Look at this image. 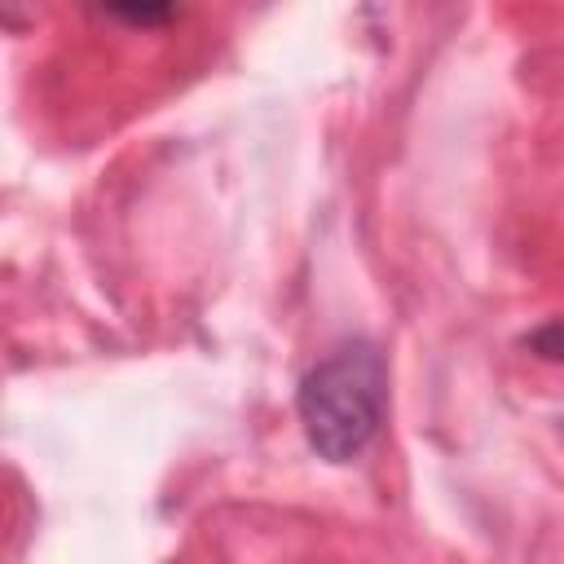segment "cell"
I'll use <instances>...</instances> for the list:
<instances>
[{"label": "cell", "instance_id": "cell-1", "mask_svg": "<svg viewBox=\"0 0 564 564\" xmlns=\"http://www.w3.org/2000/svg\"><path fill=\"white\" fill-rule=\"evenodd\" d=\"M388 410V361L370 339L330 348L295 392L300 427L317 458L352 463L383 423Z\"/></svg>", "mask_w": 564, "mask_h": 564}, {"label": "cell", "instance_id": "cell-3", "mask_svg": "<svg viewBox=\"0 0 564 564\" xmlns=\"http://www.w3.org/2000/svg\"><path fill=\"white\" fill-rule=\"evenodd\" d=\"M110 18H119V22H141V26H150V22H167L172 18V9L167 4H132V9H110Z\"/></svg>", "mask_w": 564, "mask_h": 564}, {"label": "cell", "instance_id": "cell-2", "mask_svg": "<svg viewBox=\"0 0 564 564\" xmlns=\"http://www.w3.org/2000/svg\"><path fill=\"white\" fill-rule=\"evenodd\" d=\"M524 348L538 352L542 361H560V366H564V317H551V322H542L538 330H529V335H524Z\"/></svg>", "mask_w": 564, "mask_h": 564}]
</instances>
